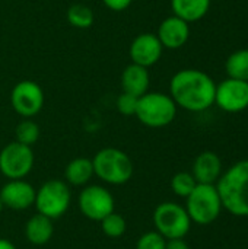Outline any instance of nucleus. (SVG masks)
Masks as SVG:
<instances>
[{
    "mask_svg": "<svg viewBox=\"0 0 248 249\" xmlns=\"http://www.w3.org/2000/svg\"><path fill=\"white\" fill-rule=\"evenodd\" d=\"M216 83L202 70L184 69L170 82V96L177 107L191 112H202L215 104Z\"/></svg>",
    "mask_w": 248,
    "mask_h": 249,
    "instance_id": "nucleus-1",
    "label": "nucleus"
},
{
    "mask_svg": "<svg viewBox=\"0 0 248 249\" xmlns=\"http://www.w3.org/2000/svg\"><path fill=\"white\" fill-rule=\"evenodd\" d=\"M215 185L225 210L238 217H248V159L232 165Z\"/></svg>",
    "mask_w": 248,
    "mask_h": 249,
    "instance_id": "nucleus-2",
    "label": "nucleus"
},
{
    "mask_svg": "<svg viewBox=\"0 0 248 249\" xmlns=\"http://www.w3.org/2000/svg\"><path fill=\"white\" fill-rule=\"evenodd\" d=\"M94 174L108 185L127 184L134 172L130 156L117 147H104L94 158Z\"/></svg>",
    "mask_w": 248,
    "mask_h": 249,
    "instance_id": "nucleus-3",
    "label": "nucleus"
},
{
    "mask_svg": "<svg viewBox=\"0 0 248 249\" xmlns=\"http://www.w3.org/2000/svg\"><path fill=\"white\" fill-rule=\"evenodd\" d=\"M177 115V105L170 95L162 92H146L137 101L134 117L149 128L170 125Z\"/></svg>",
    "mask_w": 248,
    "mask_h": 249,
    "instance_id": "nucleus-4",
    "label": "nucleus"
},
{
    "mask_svg": "<svg viewBox=\"0 0 248 249\" xmlns=\"http://www.w3.org/2000/svg\"><path fill=\"white\" fill-rule=\"evenodd\" d=\"M222 209L219 193L213 184H197L186 198V210L190 220L202 226L213 223Z\"/></svg>",
    "mask_w": 248,
    "mask_h": 249,
    "instance_id": "nucleus-5",
    "label": "nucleus"
},
{
    "mask_svg": "<svg viewBox=\"0 0 248 249\" xmlns=\"http://www.w3.org/2000/svg\"><path fill=\"white\" fill-rule=\"evenodd\" d=\"M70 201V185L66 181L48 179L37 190L34 206L37 207V213L56 220L69 210Z\"/></svg>",
    "mask_w": 248,
    "mask_h": 249,
    "instance_id": "nucleus-6",
    "label": "nucleus"
},
{
    "mask_svg": "<svg viewBox=\"0 0 248 249\" xmlns=\"http://www.w3.org/2000/svg\"><path fill=\"white\" fill-rule=\"evenodd\" d=\"M153 226L158 233L168 239H183L190 232L191 220L187 214L186 207L167 201L161 203L153 212Z\"/></svg>",
    "mask_w": 248,
    "mask_h": 249,
    "instance_id": "nucleus-7",
    "label": "nucleus"
},
{
    "mask_svg": "<svg viewBox=\"0 0 248 249\" xmlns=\"http://www.w3.org/2000/svg\"><path fill=\"white\" fill-rule=\"evenodd\" d=\"M35 156L31 146L19 142L7 143L0 150V172L7 179H25L34 168Z\"/></svg>",
    "mask_w": 248,
    "mask_h": 249,
    "instance_id": "nucleus-8",
    "label": "nucleus"
},
{
    "mask_svg": "<svg viewBox=\"0 0 248 249\" xmlns=\"http://www.w3.org/2000/svg\"><path fill=\"white\" fill-rule=\"evenodd\" d=\"M77 207L86 219L101 222L105 216L114 212L115 200L108 188L98 184H88L79 193Z\"/></svg>",
    "mask_w": 248,
    "mask_h": 249,
    "instance_id": "nucleus-9",
    "label": "nucleus"
},
{
    "mask_svg": "<svg viewBox=\"0 0 248 249\" xmlns=\"http://www.w3.org/2000/svg\"><path fill=\"white\" fill-rule=\"evenodd\" d=\"M10 105L18 115L32 118L44 107V92L38 83L32 80H20L10 92Z\"/></svg>",
    "mask_w": 248,
    "mask_h": 249,
    "instance_id": "nucleus-10",
    "label": "nucleus"
},
{
    "mask_svg": "<svg viewBox=\"0 0 248 249\" xmlns=\"http://www.w3.org/2000/svg\"><path fill=\"white\" fill-rule=\"evenodd\" d=\"M215 104L227 112H241L248 108V82L228 77L216 86Z\"/></svg>",
    "mask_w": 248,
    "mask_h": 249,
    "instance_id": "nucleus-11",
    "label": "nucleus"
},
{
    "mask_svg": "<svg viewBox=\"0 0 248 249\" xmlns=\"http://www.w3.org/2000/svg\"><path fill=\"white\" fill-rule=\"evenodd\" d=\"M162 51H164V47L161 41L158 39L156 34H151V32L139 34L132 41L130 48H129L132 63L139 64L146 69H149L151 66L159 61Z\"/></svg>",
    "mask_w": 248,
    "mask_h": 249,
    "instance_id": "nucleus-12",
    "label": "nucleus"
},
{
    "mask_svg": "<svg viewBox=\"0 0 248 249\" xmlns=\"http://www.w3.org/2000/svg\"><path fill=\"white\" fill-rule=\"evenodd\" d=\"M37 190L25 179H9L0 190V198L6 209L26 210L35 203Z\"/></svg>",
    "mask_w": 248,
    "mask_h": 249,
    "instance_id": "nucleus-13",
    "label": "nucleus"
},
{
    "mask_svg": "<svg viewBox=\"0 0 248 249\" xmlns=\"http://www.w3.org/2000/svg\"><path fill=\"white\" fill-rule=\"evenodd\" d=\"M156 36L161 41L164 48L178 50L189 41V36H190L189 22L172 15L161 22Z\"/></svg>",
    "mask_w": 248,
    "mask_h": 249,
    "instance_id": "nucleus-14",
    "label": "nucleus"
},
{
    "mask_svg": "<svg viewBox=\"0 0 248 249\" xmlns=\"http://www.w3.org/2000/svg\"><path fill=\"white\" fill-rule=\"evenodd\" d=\"M191 175L197 184H216L222 175V162L221 158L213 152L200 153L193 163Z\"/></svg>",
    "mask_w": 248,
    "mask_h": 249,
    "instance_id": "nucleus-15",
    "label": "nucleus"
},
{
    "mask_svg": "<svg viewBox=\"0 0 248 249\" xmlns=\"http://www.w3.org/2000/svg\"><path fill=\"white\" fill-rule=\"evenodd\" d=\"M149 71L146 67H142L139 64H129L123 73H121V89L124 93L134 95L140 98L145 95L149 89Z\"/></svg>",
    "mask_w": 248,
    "mask_h": 249,
    "instance_id": "nucleus-16",
    "label": "nucleus"
},
{
    "mask_svg": "<svg viewBox=\"0 0 248 249\" xmlns=\"http://www.w3.org/2000/svg\"><path fill=\"white\" fill-rule=\"evenodd\" d=\"M54 233V225L53 220L37 213L31 216L25 225V236L29 244L35 247H42L48 244Z\"/></svg>",
    "mask_w": 248,
    "mask_h": 249,
    "instance_id": "nucleus-17",
    "label": "nucleus"
},
{
    "mask_svg": "<svg viewBox=\"0 0 248 249\" xmlns=\"http://www.w3.org/2000/svg\"><path fill=\"white\" fill-rule=\"evenodd\" d=\"M95 177L92 159L75 158L64 169V181L72 187H85Z\"/></svg>",
    "mask_w": 248,
    "mask_h": 249,
    "instance_id": "nucleus-18",
    "label": "nucleus"
},
{
    "mask_svg": "<svg viewBox=\"0 0 248 249\" xmlns=\"http://www.w3.org/2000/svg\"><path fill=\"white\" fill-rule=\"evenodd\" d=\"M210 7V0H171V9L175 16L186 22L200 20Z\"/></svg>",
    "mask_w": 248,
    "mask_h": 249,
    "instance_id": "nucleus-19",
    "label": "nucleus"
},
{
    "mask_svg": "<svg viewBox=\"0 0 248 249\" xmlns=\"http://www.w3.org/2000/svg\"><path fill=\"white\" fill-rule=\"evenodd\" d=\"M66 18H67V22L77 29H88L95 22L94 10L89 6L82 4V3L72 4L66 12Z\"/></svg>",
    "mask_w": 248,
    "mask_h": 249,
    "instance_id": "nucleus-20",
    "label": "nucleus"
},
{
    "mask_svg": "<svg viewBox=\"0 0 248 249\" xmlns=\"http://www.w3.org/2000/svg\"><path fill=\"white\" fill-rule=\"evenodd\" d=\"M225 69L229 77L248 82V50L232 53L225 63Z\"/></svg>",
    "mask_w": 248,
    "mask_h": 249,
    "instance_id": "nucleus-21",
    "label": "nucleus"
},
{
    "mask_svg": "<svg viewBox=\"0 0 248 249\" xmlns=\"http://www.w3.org/2000/svg\"><path fill=\"white\" fill-rule=\"evenodd\" d=\"M101 231L105 236L108 238H120L126 233L127 231V222L126 219L120 214V213H110L108 216H105L101 222Z\"/></svg>",
    "mask_w": 248,
    "mask_h": 249,
    "instance_id": "nucleus-22",
    "label": "nucleus"
},
{
    "mask_svg": "<svg viewBox=\"0 0 248 249\" xmlns=\"http://www.w3.org/2000/svg\"><path fill=\"white\" fill-rule=\"evenodd\" d=\"M15 136H16V142H19L22 144H26V146H32L39 139V127L31 118H23L16 125Z\"/></svg>",
    "mask_w": 248,
    "mask_h": 249,
    "instance_id": "nucleus-23",
    "label": "nucleus"
},
{
    "mask_svg": "<svg viewBox=\"0 0 248 249\" xmlns=\"http://www.w3.org/2000/svg\"><path fill=\"white\" fill-rule=\"evenodd\" d=\"M197 182L190 172H178L171 179V190L177 197L187 198L190 193L196 188Z\"/></svg>",
    "mask_w": 248,
    "mask_h": 249,
    "instance_id": "nucleus-24",
    "label": "nucleus"
},
{
    "mask_svg": "<svg viewBox=\"0 0 248 249\" xmlns=\"http://www.w3.org/2000/svg\"><path fill=\"white\" fill-rule=\"evenodd\" d=\"M167 239L158 233L156 231H151L143 233L137 242H136V249H165Z\"/></svg>",
    "mask_w": 248,
    "mask_h": 249,
    "instance_id": "nucleus-25",
    "label": "nucleus"
},
{
    "mask_svg": "<svg viewBox=\"0 0 248 249\" xmlns=\"http://www.w3.org/2000/svg\"><path fill=\"white\" fill-rule=\"evenodd\" d=\"M137 101L139 98L134 96V95H130V93H121L118 98H117V111L124 115V117H132L136 114V108H137Z\"/></svg>",
    "mask_w": 248,
    "mask_h": 249,
    "instance_id": "nucleus-26",
    "label": "nucleus"
},
{
    "mask_svg": "<svg viewBox=\"0 0 248 249\" xmlns=\"http://www.w3.org/2000/svg\"><path fill=\"white\" fill-rule=\"evenodd\" d=\"M133 0H102L104 6H107L113 12H123L126 10Z\"/></svg>",
    "mask_w": 248,
    "mask_h": 249,
    "instance_id": "nucleus-27",
    "label": "nucleus"
},
{
    "mask_svg": "<svg viewBox=\"0 0 248 249\" xmlns=\"http://www.w3.org/2000/svg\"><path fill=\"white\" fill-rule=\"evenodd\" d=\"M165 249H190V247L183 238V239H168L165 244Z\"/></svg>",
    "mask_w": 248,
    "mask_h": 249,
    "instance_id": "nucleus-28",
    "label": "nucleus"
},
{
    "mask_svg": "<svg viewBox=\"0 0 248 249\" xmlns=\"http://www.w3.org/2000/svg\"><path fill=\"white\" fill-rule=\"evenodd\" d=\"M0 249H16V247H15L13 242H10L9 239L0 238Z\"/></svg>",
    "mask_w": 248,
    "mask_h": 249,
    "instance_id": "nucleus-29",
    "label": "nucleus"
},
{
    "mask_svg": "<svg viewBox=\"0 0 248 249\" xmlns=\"http://www.w3.org/2000/svg\"><path fill=\"white\" fill-rule=\"evenodd\" d=\"M4 209V204H3V201H1V198H0V212Z\"/></svg>",
    "mask_w": 248,
    "mask_h": 249,
    "instance_id": "nucleus-30",
    "label": "nucleus"
}]
</instances>
